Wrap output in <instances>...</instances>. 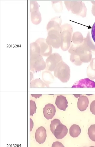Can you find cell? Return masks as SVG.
<instances>
[{
	"mask_svg": "<svg viewBox=\"0 0 95 147\" xmlns=\"http://www.w3.org/2000/svg\"><path fill=\"white\" fill-rule=\"evenodd\" d=\"M73 32V26L70 24H66L61 26V48L64 51H67L70 47Z\"/></svg>",
	"mask_w": 95,
	"mask_h": 147,
	"instance_id": "1",
	"label": "cell"
},
{
	"mask_svg": "<svg viewBox=\"0 0 95 147\" xmlns=\"http://www.w3.org/2000/svg\"><path fill=\"white\" fill-rule=\"evenodd\" d=\"M54 76L63 83L68 82L71 77L69 66L63 61L59 62L54 70Z\"/></svg>",
	"mask_w": 95,
	"mask_h": 147,
	"instance_id": "2",
	"label": "cell"
},
{
	"mask_svg": "<svg viewBox=\"0 0 95 147\" xmlns=\"http://www.w3.org/2000/svg\"><path fill=\"white\" fill-rule=\"evenodd\" d=\"M46 63L43 56L38 53H30V69L35 73L45 69Z\"/></svg>",
	"mask_w": 95,
	"mask_h": 147,
	"instance_id": "3",
	"label": "cell"
},
{
	"mask_svg": "<svg viewBox=\"0 0 95 147\" xmlns=\"http://www.w3.org/2000/svg\"><path fill=\"white\" fill-rule=\"evenodd\" d=\"M66 8L73 14L84 18L86 15L87 9L84 4L79 1H65Z\"/></svg>",
	"mask_w": 95,
	"mask_h": 147,
	"instance_id": "4",
	"label": "cell"
},
{
	"mask_svg": "<svg viewBox=\"0 0 95 147\" xmlns=\"http://www.w3.org/2000/svg\"><path fill=\"white\" fill-rule=\"evenodd\" d=\"M48 32V36L46 39L47 43L53 48L58 49L61 47V41L60 32L55 30H51Z\"/></svg>",
	"mask_w": 95,
	"mask_h": 147,
	"instance_id": "5",
	"label": "cell"
},
{
	"mask_svg": "<svg viewBox=\"0 0 95 147\" xmlns=\"http://www.w3.org/2000/svg\"><path fill=\"white\" fill-rule=\"evenodd\" d=\"M62 61V57L58 53H52L46 60V69L50 71H53L57 65Z\"/></svg>",
	"mask_w": 95,
	"mask_h": 147,
	"instance_id": "6",
	"label": "cell"
},
{
	"mask_svg": "<svg viewBox=\"0 0 95 147\" xmlns=\"http://www.w3.org/2000/svg\"><path fill=\"white\" fill-rule=\"evenodd\" d=\"M36 42L39 45L40 49V55L44 57H49L52 52V47L48 44L46 39L43 38H39Z\"/></svg>",
	"mask_w": 95,
	"mask_h": 147,
	"instance_id": "7",
	"label": "cell"
},
{
	"mask_svg": "<svg viewBox=\"0 0 95 147\" xmlns=\"http://www.w3.org/2000/svg\"><path fill=\"white\" fill-rule=\"evenodd\" d=\"M62 22V20L60 17L57 16L52 18L47 25V31L55 30L60 32Z\"/></svg>",
	"mask_w": 95,
	"mask_h": 147,
	"instance_id": "8",
	"label": "cell"
},
{
	"mask_svg": "<svg viewBox=\"0 0 95 147\" xmlns=\"http://www.w3.org/2000/svg\"><path fill=\"white\" fill-rule=\"evenodd\" d=\"M72 88H95V83L89 78H86L75 83Z\"/></svg>",
	"mask_w": 95,
	"mask_h": 147,
	"instance_id": "9",
	"label": "cell"
},
{
	"mask_svg": "<svg viewBox=\"0 0 95 147\" xmlns=\"http://www.w3.org/2000/svg\"><path fill=\"white\" fill-rule=\"evenodd\" d=\"M56 112L55 107L51 104L46 105L44 108V116L48 120L52 119L55 116Z\"/></svg>",
	"mask_w": 95,
	"mask_h": 147,
	"instance_id": "10",
	"label": "cell"
},
{
	"mask_svg": "<svg viewBox=\"0 0 95 147\" xmlns=\"http://www.w3.org/2000/svg\"><path fill=\"white\" fill-rule=\"evenodd\" d=\"M47 137L46 131L44 127L40 126L36 130L35 139L39 144H43L46 141Z\"/></svg>",
	"mask_w": 95,
	"mask_h": 147,
	"instance_id": "11",
	"label": "cell"
},
{
	"mask_svg": "<svg viewBox=\"0 0 95 147\" xmlns=\"http://www.w3.org/2000/svg\"><path fill=\"white\" fill-rule=\"evenodd\" d=\"M67 133V127L62 123L57 127L53 135L57 139H62L66 136Z\"/></svg>",
	"mask_w": 95,
	"mask_h": 147,
	"instance_id": "12",
	"label": "cell"
},
{
	"mask_svg": "<svg viewBox=\"0 0 95 147\" xmlns=\"http://www.w3.org/2000/svg\"><path fill=\"white\" fill-rule=\"evenodd\" d=\"M68 102L65 96L60 95L58 96L56 98L55 104L57 108L61 110L65 111L68 107Z\"/></svg>",
	"mask_w": 95,
	"mask_h": 147,
	"instance_id": "13",
	"label": "cell"
},
{
	"mask_svg": "<svg viewBox=\"0 0 95 147\" xmlns=\"http://www.w3.org/2000/svg\"><path fill=\"white\" fill-rule=\"evenodd\" d=\"M84 38L80 32H74L72 35L71 45L77 46L82 45L84 41Z\"/></svg>",
	"mask_w": 95,
	"mask_h": 147,
	"instance_id": "14",
	"label": "cell"
},
{
	"mask_svg": "<svg viewBox=\"0 0 95 147\" xmlns=\"http://www.w3.org/2000/svg\"><path fill=\"white\" fill-rule=\"evenodd\" d=\"M89 104V99L86 96H81L78 99V108L81 111H83L86 110Z\"/></svg>",
	"mask_w": 95,
	"mask_h": 147,
	"instance_id": "15",
	"label": "cell"
},
{
	"mask_svg": "<svg viewBox=\"0 0 95 147\" xmlns=\"http://www.w3.org/2000/svg\"><path fill=\"white\" fill-rule=\"evenodd\" d=\"M42 79L46 86L48 87L54 81V78L52 74L48 71H44L42 73Z\"/></svg>",
	"mask_w": 95,
	"mask_h": 147,
	"instance_id": "16",
	"label": "cell"
},
{
	"mask_svg": "<svg viewBox=\"0 0 95 147\" xmlns=\"http://www.w3.org/2000/svg\"><path fill=\"white\" fill-rule=\"evenodd\" d=\"M31 19L32 23L35 25L39 24L42 21L41 14L39 11L31 13Z\"/></svg>",
	"mask_w": 95,
	"mask_h": 147,
	"instance_id": "17",
	"label": "cell"
},
{
	"mask_svg": "<svg viewBox=\"0 0 95 147\" xmlns=\"http://www.w3.org/2000/svg\"><path fill=\"white\" fill-rule=\"evenodd\" d=\"M81 130L79 126L76 124L72 125L70 128V136L73 138L77 137L80 134Z\"/></svg>",
	"mask_w": 95,
	"mask_h": 147,
	"instance_id": "18",
	"label": "cell"
},
{
	"mask_svg": "<svg viewBox=\"0 0 95 147\" xmlns=\"http://www.w3.org/2000/svg\"><path fill=\"white\" fill-rule=\"evenodd\" d=\"M45 84L41 80L37 79L33 80L30 85V88H44Z\"/></svg>",
	"mask_w": 95,
	"mask_h": 147,
	"instance_id": "19",
	"label": "cell"
},
{
	"mask_svg": "<svg viewBox=\"0 0 95 147\" xmlns=\"http://www.w3.org/2000/svg\"><path fill=\"white\" fill-rule=\"evenodd\" d=\"M38 53L40 54V46L36 42L32 43L30 45V53Z\"/></svg>",
	"mask_w": 95,
	"mask_h": 147,
	"instance_id": "20",
	"label": "cell"
},
{
	"mask_svg": "<svg viewBox=\"0 0 95 147\" xmlns=\"http://www.w3.org/2000/svg\"><path fill=\"white\" fill-rule=\"evenodd\" d=\"M52 7L57 12H61L63 10V3L62 1H51Z\"/></svg>",
	"mask_w": 95,
	"mask_h": 147,
	"instance_id": "21",
	"label": "cell"
},
{
	"mask_svg": "<svg viewBox=\"0 0 95 147\" xmlns=\"http://www.w3.org/2000/svg\"><path fill=\"white\" fill-rule=\"evenodd\" d=\"M88 134L92 141L95 142V124L91 125L88 129Z\"/></svg>",
	"mask_w": 95,
	"mask_h": 147,
	"instance_id": "22",
	"label": "cell"
},
{
	"mask_svg": "<svg viewBox=\"0 0 95 147\" xmlns=\"http://www.w3.org/2000/svg\"><path fill=\"white\" fill-rule=\"evenodd\" d=\"M61 123L60 120L57 119H54L51 121L50 126L51 131L53 134L57 127Z\"/></svg>",
	"mask_w": 95,
	"mask_h": 147,
	"instance_id": "23",
	"label": "cell"
},
{
	"mask_svg": "<svg viewBox=\"0 0 95 147\" xmlns=\"http://www.w3.org/2000/svg\"><path fill=\"white\" fill-rule=\"evenodd\" d=\"M39 11V5L38 3L35 1H30V12L31 13Z\"/></svg>",
	"mask_w": 95,
	"mask_h": 147,
	"instance_id": "24",
	"label": "cell"
},
{
	"mask_svg": "<svg viewBox=\"0 0 95 147\" xmlns=\"http://www.w3.org/2000/svg\"><path fill=\"white\" fill-rule=\"evenodd\" d=\"M70 60L72 63L77 66L80 65L82 63L80 61L79 56H78L71 55Z\"/></svg>",
	"mask_w": 95,
	"mask_h": 147,
	"instance_id": "25",
	"label": "cell"
},
{
	"mask_svg": "<svg viewBox=\"0 0 95 147\" xmlns=\"http://www.w3.org/2000/svg\"><path fill=\"white\" fill-rule=\"evenodd\" d=\"M37 107L35 102L30 100V116H33L36 112Z\"/></svg>",
	"mask_w": 95,
	"mask_h": 147,
	"instance_id": "26",
	"label": "cell"
},
{
	"mask_svg": "<svg viewBox=\"0 0 95 147\" xmlns=\"http://www.w3.org/2000/svg\"><path fill=\"white\" fill-rule=\"evenodd\" d=\"M90 109L92 114L95 115V100H94L91 103Z\"/></svg>",
	"mask_w": 95,
	"mask_h": 147,
	"instance_id": "27",
	"label": "cell"
},
{
	"mask_svg": "<svg viewBox=\"0 0 95 147\" xmlns=\"http://www.w3.org/2000/svg\"><path fill=\"white\" fill-rule=\"evenodd\" d=\"M51 147H65V146L62 143L57 141L53 142Z\"/></svg>",
	"mask_w": 95,
	"mask_h": 147,
	"instance_id": "28",
	"label": "cell"
},
{
	"mask_svg": "<svg viewBox=\"0 0 95 147\" xmlns=\"http://www.w3.org/2000/svg\"><path fill=\"white\" fill-rule=\"evenodd\" d=\"M92 36L93 40L95 42V22L92 26Z\"/></svg>",
	"mask_w": 95,
	"mask_h": 147,
	"instance_id": "29",
	"label": "cell"
},
{
	"mask_svg": "<svg viewBox=\"0 0 95 147\" xmlns=\"http://www.w3.org/2000/svg\"><path fill=\"white\" fill-rule=\"evenodd\" d=\"M30 131H31L33 127V123L32 122V120L31 119H30Z\"/></svg>",
	"mask_w": 95,
	"mask_h": 147,
	"instance_id": "30",
	"label": "cell"
},
{
	"mask_svg": "<svg viewBox=\"0 0 95 147\" xmlns=\"http://www.w3.org/2000/svg\"><path fill=\"white\" fill-rule=\"evenodd\" d=\"M90 147H95L94 146H90Z\"/></svg>",
	"mask_w": 95,
	"mask_h": 147,
	"instance_id": "31",
	"label": "cell"
}]
</instances>
